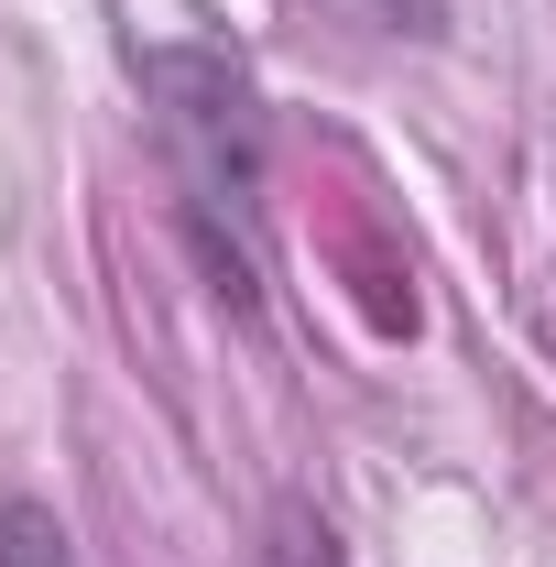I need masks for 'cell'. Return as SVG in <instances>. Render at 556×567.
Returning <instances> with one entry per match:
<instances>
[{
    "label": "cell",
    "mask_w": 556,
    "mask_h": 567,
    "mask_svg": "<svg viewBox=\"0 0 556 567\" xmlns=\"http://www.w3.org/2000/svg\"><path fill=\"white\" fill-rule=\"evenodd\" d=\"M153 76V99H164V142L186 153V175H197V229L218 208H251L262 197V99H251V76L240 55H218V44H164V55H142Z\"/></svg>",
    "instance_id": "cell-1"
},
{
    "label": "cell",
    "mask_w": 556,
    "mask_h": 567,
    "mask_svg": "<svg viewBox=\"0 0 556 567\" xmlns=\"http://www.w3.org/2000/svg\"><path fill=\"white\" fill-rule=\"evenodd\" d=\"M0 567H76L66 513L33 502V492H0Z\"/></svg>",
    "instance_id": "cell-2"
},
{
    "label": "cell",
    "mask_w": 556,
    "mask_h": 567,
    "mask_svg": "<svg viewBox=\"0 0 556 567\" xmlns=\"http://www.w3.org/2000/svg\"><path fill=\"white\" fill-rule=\"evenodd\" d=\"M262 557H274V567H339V535H328L306 502H284V513H274V546H262Z\"/></svg>",
    "instance_id": "cell-3"
},
{
    "label": "cell",
    "mask_w": 556,
    "mask_h": 567,
    "mask_svg": "<svg viewBox=\"0 0 556 567\" xmlns=\"http://www.w3.org/2000/svg\"><path fill=\"white\" fill-rule=\"evenodd\" d=\"M382 33H447V0H371Z\"/></svg>",
    "instance_id": "cell-4"
}]
</instances>
